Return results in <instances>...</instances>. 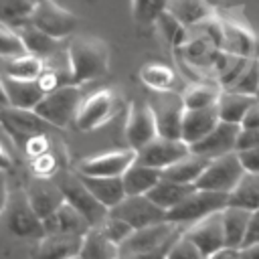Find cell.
Instances as JSON below:
<instances>
[{
    "instance_id": "56",
    "label": "cell",
    "mask_w": 259,
    "mask_h": 259,
    "mask_svg": "<svg viewBox=\"0 0 259 259\" xmlns=\"http://www.w3.org/2000/svg\"><path fill=\"white\" fill-rule=\"evenodd\" d=\"M202 2H206V4H208V6H212L214 10H217V8H221V6L225 4V0H202Z\"/></svg>"
},
{
    "instance_id": "21",
    "label": "cell",
    "mask_w": 259,
    "mask_h": 259,
    "mask_svg": "<svg viewBox=\"0 0 259 259\" xmlns=\"http://www.w3.org/2000/svg\"><path fill=\"white\" fill-rule=\"evenodd\" d=\"M219 111L214 107H204V109H184L182 115V132L180 140L186 142L188 146L200 142L204 136H208L217 123H219Z\"/></svg>"
},
{
    "instance_id": "13",
    "label": "cell",
    "mask_w": 259,
    "mask_h": 259,
    "mask_svg": "<svg viewBox=\"0 0 259 259\" xmlns=\"http://www.w3.org/2000/svg\"><path fill=\"white\" fill-rule=\"evenodd\" d=\"M221 24H223V47L221 51H225L227 55L233 57H243V59H255L257 53V36L255 32L249 28V24L233 14L227 16H219Z\"/></svg>"
},
{
    "instance_id": "22",
    "label": "cell",
    "mask_w": 259,
    "mask_h": 259,
    "mask_svg": "<svg viewBox=\"0 0 259 259\" xmlns=\"http://www.w3.org/2000/svg\"><path fill=\"white\" fill-rule=\"evenodd\" d=\"M45 227V235H79L83 237L89 229H93L85 217L75 210L69 202H63L51 217H47L42 221Z\"/></svg>"
},
{
    "instance_id": "33",
    "label": "cell",
    "mask_w": 259,
    "mask_h": 259,
    "mask_svg": "<svg viewBox=\"0 0 259 259\" xmlns=\"http://www.w3.org/2000/svg\"><path fill=\"white\" fill-rule=\"evenodd\" d=\"M119 257V247L111 243L103 233L93 227L83 235L81 243V253L79 259H117Z\"/></svg>"
},
{
    "instance_id": "36",
    "label": "cell",
    "mask_w": 259,
    "mask_h": 259,
    "mask_svg": "<svg viewBox=\"0 0 259 259\" xmlns=\"http://www.w3.org/2000/svg\"><path fill=\"white\" fill-rule=\"evenodd\" d=\"M140 79L150 91L164 93V91H174L176 73L164 63H148L140 69Z\"/></svg>"
},
{
    "instance_id": "25",
    "label": "cell",
    "mask_w": 259,
    "mask_h": 259,
    "mask_svg": "<svg viewBox=\"0 0 259 259\" xmlns=\"http://www.w3.org/2000/svg\"><path fill=\"white\" fill-rule=\"evenodd\" d=\"M8 105L18 109H34L40 99L47 95L38 81H20V79H8L4 77Z\"/></svg>"
},
{
    "instance_id": "32",
    "label": "cell",
    "mask_w": 259,
    "mask_h": 259,
    "mask_svg": "<svg viewBox=\"0 0 259 259\" xmlns=\"http://www.w3.org/2000/svg\"><path fill=\"white\" fill-rule=\"evenodd\" d=\"M6 63L2 65V75L8 79H20V81H36L38 75L45 69V61L40 57H34L30 53L4 59Z\"/></svg>"
},
{
    "instance_id": "20",
    "label": "cell",
    "mask_w": 259,
    "mask_h": 259,
    "mask_svg": "<svg viewBox=\"0 0 259 259\" xmlns=\"http://www.w3.org/2000/svg\"><path fill=\"white\" fill-rule=\"evenodd\" d=\"M81 243L83 237L79 235H45L30 259H79Z\"/></svg>"
},
{
    "instance_id": "41",
    "label": "cell",
    "mask_w": 259,
    "mask_h": 259,
    "mask_svg": "<svg viewBox=\"0 0 259 259\" xmlns=\"http://www.w3.org/2000/svg\"><path fill=\"white\" fill-rule=\"evenodd\" d=\"M24 42L16 28L0 22V59H12L18 55H24Z\"/></svg>"
},
{
    "instance_id": "1",
    "label": "cell",
    "mask_w": 259,
    "mask_h": 259,
    "mask_svg": "<svg viewBox=\"0 0 259 259\" xmlns=\"http://www.w3.org/2000/svg\"><path fill=\"white\" fill-rule=\"evenodd\" d=\"M67 85L81 87L109 71V47L95 36H75L67 47Z\"/></svg>"
},
{
    "instance_id": "23",
    "label": "cell",
    "mask_w": 259,
    "mask_h": 259,
    "mask_svg": "<svg viewBox=\"0 0 259 259\" xmlns=\"http://www.w3.org/2000/svg\"><path fill=\"white\" fill-rule=\"evenodd\" d=\"M89 192L109 210L125 198L121 176H81Z\"/></svg>"
},
{
    "instance_id": "44",
    "label": "cell",
    "mask_w": 259,
    "mask_h": 259,
    "mask_svg": "<svg viewBox=\"0 0 259 259\" xmlns=\"http://www.w3.org/2000/svg\"><path fill=\"white\" fill-rule=\"evenodd\" d=\"M30 170H32L34 178H55L59 172V162L51 152H47V154L30 160Z\"/></svg>"
},
{
    "instance_id": "11",
    "label": "cell",
    "mask_w": 259,
    "mask_h": 259,
    "mask_svg": "<svg viewBox=\"0 0 259 259\" xmlns=\"http://www.w3.org/2000/svg\"><path fill=\"white\" fill-rule=\"evenodd\" d=\"M6 229L18 239H42L45 227L38 214L30 208L26 194L20 192L8 198L6 204Z\"/></svg>"
},
{
    "instance_id": "40",
    "label": "cell",
    "mask_w": 259,
    "mask_h": 259,
    "mask_svg": "<svg viewBox=\"0 0 259 259\" xmlns=\"http://www.w3.org/2000/svg\"><path fill=\"white\" fill-rule=\"evenodd\" d=\"M168 0H132V14L138 24H154L166 10Z\"/></svg>"
},
{
    "instance_id": "55",
    "label": "cell",
    "mask_w": 259,
    "mask_h": 259,
    "mask_svg": "<svg viewBox=\"0 0 259 259\" xmlns=\"http://www.w3.org/2000/svg\"><path fill=\"white\" fill-rule=\"evenodd\" d=\"M8 105V95H6V85H4V77L0 75V107Z\"/></svg>"
},
{
    "instance_id": "30",
    "label": "cell",
    "mask_w": 259,
    "mask_h": 259,
    "mask_svg": "<svg viewBox=\"0 0 259 259\" xmlns=\"http://www.w3.org/2000/svg\"><path fill=\"white\" fill-rule=\"evenodd\" d=\"M255 103V97H247L241 93H235L231 89H223L221 97L217 101V111H219V119L225 123H237L241 125L245 113L249 111V107Z\"/></svg>"
},
{
    "instance_id": "31",
    "label": "cell",
    "mask_w": 259,
    "mask_h": 259,
    "mask_svg": "<svg viewBox=\"0 0 259 259\" xmlns=\"http://www.w3.org/2000/svg\"><path fill=\"white\" fill-rule=\"evenodd\" d=\"M221 85L210 83V81H194L190 83L182 93V105L184 109H204V107H214L219 97H221Z\"/></svg>"
},
{
    "instance_id": "26",
    "label": "cell",
    "mask_w": 259,
    "mask_h": 259,
    "mask_svg": "<svg viewBox=\"0 0 259 259\" xmlns=\"http://www.w3.org/2000/svg\"><path fill=\"white\" fill-rule=\"evenodd\" d=\"M210 160L202 158V156H196V154H188L184 158H180L178 162L170 164L168 168H164L160 174L162 178L166 180H172V182H180V184H192L200 178V174L204 172V168L208 166Z\"/></svg>"
},
{
    "instance_id": "50",
    "label": "cell",
    "mask_w": 259,
    "mask_h": 259,
    "mask_svg": "<svg viewBox=\"0 0 259 259\" xmlns=\"http://www.w3.org/2000/svg\"><path fill=\"white\" fill-rule=\"evenodd\" d=\"M172 247V243L170 245H166V247H162V249H158V251H154V253H144V255H132V257H117V259H166V255H168V249Z\"/></svg>"
},
{
    "instance_id": "12",
    "label": "cell",
    "mask_w": 259,
    "mask_h": 259,
    "mask_svg": "<svg viewBox=\"0 0 259 259\" xmlns=\"http://www.w3.org/2000/svg\"><path fill=\"white\" fill-rule=\"evenodd\" d=\"M0 125L6 130L12 142L18 144L20 148L24 146L28 138L36 134H47L49 127H53L40 115H36L34 109H18L10 105L0 107Z\"/></svg>"
},
{
    "instance_id": "34",
    "label": "cell",
    "mask_w": 259,
    "mask_h": 259,
    "mask_svg": "<svg viewBox=\"0 0 259 259\" xmlns=\"http://www.w3.org/2000/svg\"><path fill=\"white\" fill-rule=\"evenodd\" d=\"M229 204L251 210V212L257 210L259 208V174L245 172L241 182L229 194Z\"/></svg>"
},
{
    "instance_id": "51",
    "label": "cell",
    "mask_w": 259,
    "mask_h": 259,
    "mask_svg": "<svg viewBox=\"0 0 259 259\" xmlns=\"http://www.w3.org/2000/svg\"><path fill=\"white\" fill-rule=\"evenodd\" d=\"M239 257V249H231V247H223L219 251H214L212 255H208L206 259H237Z\"/></svg>"
},
{
    "instance_id": "35",
    "label": "cell",
    "mask_w": 259,
    "mask_h": 259,
    "mask_svg": "<svg viewBox=\"0 0 259 259\" xmlns=\"http://www.w3.org/2000/svg\"><path fill=\"white\" fill-rule=\"evenodd\" d=\"M16 30H18L22 42H24L26 53H30V55H34V57H40L42 61H45V57L53 55V53L59 49V40H57V38L49 36L47 32L38 30V28L32 26V24H24V26H20V28H16Z\"/></svg>"
},
{
    "instance_id": "54",
    "label": "cell",
    "mask_w": 259,
    "mask_h": 259,
    "mask_svg": "<svg viewBox=\"0 0 259 259\" xmlns=\"http://www.w3.org/2000/svg\"><path fill=\"white\" fill-rule=\"evenodd\" d=\"M239 253H241L243 259H259V243L257 245L243 247V249H239Z\"/></svg>"
},
{
    "instance_id": "29",
    "label": "cell",
    "mask_w": 259,
    "mask_h": 259,
    "mask_svg": "<svg viewBox=\"0 0 259 259\" xmlns=\"http://www.w3.org/2000/svg\"><path fill=\"white\" fill-rule=\"evenodd\" d=\"M251 210L239 208V206H227L223 210V233H225V247L231 249H241L243 239L247 233Z\"/></svg>"
},
{
    "instance_id": "39",
    "label": "cell",
    "mask_w": 259,
    "mask_h": 259,
    "mask_svg": "<svg viewBox=\"0 0 259 259\" xmlns=\"http://www.w3.org/2000/svg\"><path fill=\"white\" fill-rule=\"evenodd\" d=\"M229 89L235 93L247 95V97H255L259 89V59H251L247 67L243 69V73L239 75V79Z\"/></svg>"
},
{
    "instance_id": "59",
    "label": "cell",
    "mask_w": 259,
    "mask_h": 259,
    "mask_svg": "<svg viewBox=\"0 0 259 259\" xmlns=\"http://www.w3.org/2000/svg\"><path fill=\"white\" fill-rule=\"evenodd\" d=\"M237 259H243V257H241V253H239V257H237Z\"/></svg>"
},
{
    "instance_id": "24",
    "label": "cell",
    "mask_w": 259,
    "mask_h": 259,
    "mask_svg": "<svg viewBox=\"0 0 259 259\" xmlns=\"http://www.w3.org/2000/svg\"><path fill=\"white\" fill-rule=\"evenodd\" d=\"M166 10L180 22L184 24L188 30L202 24L204 20H208L210 16H214V8L208 6L202 0H168Z\"/></svg>"
},
{
    "instance_id": "49",
    "label": "cell",
    "mask_w": 259,
    "mask_h": 259,
    "mask_svg": "<svg viewBox=\"0 0 259 259\" xmlns=\"http://www.w3.org/2000/svg\"><path fill=\"white\" fill-rule=\"evenodd\" d=\"M241 130H259V101L257 99L245 113V117L241 121Z\"/></svg>"
},
{
    "instance_id": "38",
    "label": "cell",
    "mask_w": 259,
    "mask_h": 259,
    "mask_svg": "<svg viewBox=\"0 0 259 259\" xmlns=\"http://www.w3.org/2000/svg\"><path fill=\"white\" fill-rule=\"evenodd\" d=\"M156 26H158V30H160V34H162V38L170 45V47H182L184 42H186V38H188V34H190V30L184 26V24H180L168 10H164L158 18H156V22H154Z\"/></svg>"
},
{
    "instance_id": "17",
    "label": "cell",
    "mask_w": 259,
    "mask_h": 259,
    "mask_svg": "<svg viewBox=\"0 0 259 259\" xmlns=\"http://www.w3.org/2000/svg\"><path fill=\"white\" fill-rule=\"evenodd\" d=\"M156 138H158V130H156V119H154V113H152L150 105L148 103H138V101L130 103L127 119H125L127 146L138 152L140 148H144L146 144H150Z\"/></svg>"
},
{
    "instance_id": "10",
    "label": "cell",
    "mask_w": 259,
    "mask_h": 259,
    "mask_svg": "<svg viewBox=\"0 0 259 259\" xmlns=\"http://www.w3.org/2000/svg\"><path fill=\"white\" fill-rule=\"evenodd\" d=\"M138 152L134 148H117L101 154H93L83 158L77 164L79 176H123L125 170L136 164Z\"/></svg>"
},
{
    "instance_id": "37",
    "label": "cell",
    "mask_w": 259,
    "mask_h": 259,
    "mask_svg": "<svg viewBox=\"0 0 259 259\" xmlns=\"http://www.w3.org/2000/svg\"><path fill=\"white\" fill-rule=\"evenodd\" d=\"M32 10H34V4L26 0H0V22L12 28H20L28 24Z\"/></svg>"
},
{
    "instance_id": "19",
    "label": "cell",
    "mask_w": 259,
    "mask_h": 259,
    "mask_svg": "<svg viewBox=\"0 0 259 259\" xmlns=\"http://www.w3.org/2000/svg\"><path fill=\"white\" fill-rule=\"evenodd\" d=\"M24 194H26L30 208L38 214L40 221L51 217L65 202L63 192L53 178H32L30 184L26 186Z\"/></svg>"
},
{
    "instance_id": "5",
    "label": "cell",
    "mask_w": 259,
    "mask_h": 259,
    "mask_svg": "<svg viewBox=\"0 0 259 259\" xmlns=\"http://www.w3.org/2000/svg\"><path fill=\"white\" fill-rule=\"evenodd\" d=\"M121 109V99L113 89H97L83 97L75 117V127L81 132H93L111 121Z\"/></svg>"
},
{
    "instance_id": "43",
    "label": "cell",
    "mask_w": 259,
    "mask_h": 259,
    "mask_svg": "<svg viewBox=\"0 0 259 259\" xmlns=\"http://www.w3.org/2000/svg\"><path fill=\"white\" fill-rule=\"evenodd\" d=\"M166 259H204V255H202L200 249L182 233V235L172 243V247L168 249Z\"/></svg>"
},
{
    "instance_id": "9",
    "label": "cell",
    "mask_w": 259,
    "mask_h": 259,
    "mask_svg": "<svg viewBox=\"0 0 259 259\" xmlns=\"http://www.w3.org/2000/svg\"><path fill=\"white\" fill-rule=\"evenodd\" d=\"M28 24H32L38 30L47 32L49 36L61 40V38L71 36L77 30L79 18L71 10H67L61 4H57L55 0H42V2H38L34 6Z\"/></svg>"
},
{
    "instance_id": "53",
    "label": "cell",
    "mask_w": 259,
    "mask_h": 259,
    "mask_svg": "<svg viewBox=\"0 0 259 259\" xmlns=\"http://www.w3.org/2000/svg\"><path fill=\"white\" fill-rule=\"evenodd\" d=\"M10 168H12V158H10L8 150L0 142V172H8Z\"/></svg>"
},
{
    "instance_id": "28",
    "label": "cell",
    "mask_w": 259,
    "mask_h": 259,
    "mask_svg": "<svg viewBox=\"0 0 259 259\" xmlns=\"http://www.w3.org/2000/svg\"><path fill=\"white\" fill-rule=\"evenodd\" d=\"M160 178H162L160 170L142 166V164H138V162L132 164V166L125 170V174L121 176L125 196H142V194H148V192L160 182Z\"/></svg>"
},
{
    "instance_id": "15",
    "label": "cell",
    "mask_w": 259,
    "mask_h": 259,
    "mask_svg": "<svg viewBox=\"0 0 259 259\" xmlns=\"http://www.w3.org/2000/svg\"><path fill=\"white\" fill-rule=\"evenodd\" d=\"M190 154V146L182 140H168V138H156L150 144H146L144 148L138 150V158L136 162L148 168H156V170H164L170 164L178 162L180 158Z\"/></svg>"
},
{
    "instance_id": "3",
    "label": "cell",
    "mask_w": 259,
    "mask_h": 259,
    "mask_svg": "<svg viewBox=\"0 0 259 259\" xmlns=\"http://www.w3.org/2000/svg\"><path fill=\"white\" fill-rule=\"evenodd\" d=\"M229 206V194L225 192H212V190H200L194 188V192L184 198L178 206L166 212V219L180 227H190L208 214L221 212Z\"/></svg>"
},
{
    "instance_id": "45",
    "label": "cell",
    "mask_w": 259,
    "mask_h": 259,
    "mask_svg": "<svg viewBox=\"0 0 259 259\" xmlns=\"http://www.w3.org/2000/svg\"><path fill=\"white\" fill-rule=\"evenodd\" d=\"M22 150H24V154H26L30 160H32V158H38V156H42V154H47V152H51V138H49V134H36V136H32V138H28V140L24 142Z\"/></svg>"
},
{
    "instance_id": "7",
    "label": "cell",
    "mask_w": 259,
    "mask_h": 259,
    "mask_svg": "<svg viewBox=\"0 0 259 259\" xmlns=\"http://www.w3.org/2000/svg\"><path fill=\"white\" fill-rule=\"evenodd\" d=\"M243 174H245V168L239 160V154L231 152V154L210 160L204 172L200 174V178L194 182V188L231 194L235 186L241 182Z\"/></svg>"
},
{
    "instance_id": "6",
    "label": "cell",
    "mask_w": 259,
    "mask_h": 259,
    "mask_svg": "<svg viewBox=\"0 0 259 259\" xmlns=\"http://www.w3.org/2000/svg\"><path fill=\"white\" fill-rule=\"evenodd\" d=\"M186 227L174 225L170 221L150 225L144 229H134V233L119 245V257H132V255H144V253H154L170 243H174Z\"/></svg>"
},
{
    "instance_id": "27",
    "label": "cell",
    "mask_w": 259,
    "mask_h": 259,
    "mask_svg": "<svg viewBox=\"0 0 259 259\" xmlns=\"http://www.w3.org/2000/svg\"><path fill=\"white\" fill-rule=\"evenodd\" d=\"M194 192L192 184H180V182H172L166 178H160V182L146 194L156 206H160L162 210H172L174 206H178L184 198H188Z\"/></svg>"
},
{
    "instance_id": "16",
    "label": "cell",
    "mask_w": 259,
    "mask_h": 259,
    "mask_svg": "<svg viewBox=\"0 0 259 259\" xmlns=\"http://www.w3.org/2000/svg\"><path fill=\"white\" fill-rule=\"evenodd\" d=\"M239 134H241V125L219 121L217 127L208 136H204L200 142H196V144L190 146V152L196 154V156H202L206 160L221 158L225 154L237 152Z\"/></svg>"
},
{
    "instance_id": "52",
    "label": "cell",
    "mask_w": 259,
    "mask_h": 259,
    "mask_svg": "<svg viewBox=\"0 0 259 259\" xmlns=\"http://www.w3.org/2000/svg\"><path fill=\"white\" fill-rule=\"evenodd\" d=\"M8 186H6V178H4V172H0V214L6 210V204H8Z\"/></svg>"
},
{
    "instance_id": "57",
    "label": "cell",
    "mask_w": 259,
    "mask_h": 259,
    "mask_svg": "<svg viewBox=\"0 0 259 259\" xmlns=\"http://www.w3.org/2000/svg\"><path fill=\"white\" fill-rule=\"evenodd\" d=\"M26 2H30V4H34V6H36V4H38V2H42V0H26Z\"/></svg>"
},
{
    "instance_id": "47",
    "label": "cell",
    "mask_w": 259,
    "mask_h": 259,
    "mask_svg": "<svg viewBox=\"0 0 259 259\" xmlns=\"http://www.w3.org/2000/svg\"><path fill=\"white\" fill-rule=\"evenodd\" d=\"M257 243H259V208L253 210L251 217H249V225H247V233H245V239H243V247L257 245Z\"/></svg>"
},
{
    "instance_id": "58",
    "label": "cell",
    "mask_w": 259,
    "mask_h": 259,
    "mask_svg": "<svg viewBox=\"0 0 259 259\" xmlns=\"http://www.w3.org/2000/svg\"><path fill=\"white\" fill-rule=\"evenodd\" d=\"M255 99H257V101H259V89H257V95H255Z\"/></svg>"
},
{
    "instance_id": "46",
    "label": "cell",
    "mask_w": 259,
    "mask_h": 259,
    "mask_svg": "<svg viewBox=\"0 0 259 259\" xmlns=\"http://www.w3.org/2000/svg\"><path fill=\"white\" fill-rule=\"evenodd\" d=\"M237 154H239V160H241L245 172L259 174V146L257 148H249V150H241Z\"/></svg>"
},
{
    "instance_id": "48",
    "label": "cell",
    "mask_w": 259,
    "mask_h": 259,
    "mask_svg": "<svg viewBox=\"0 0 259 259\" xmlns=\"http://www.w3.org/2000/svg\"><path fill=\"white\" fill-rule=\"evenodd\" d=\"M257 146H259V130H241L237 140V152L257 148Z\"/></svg>"
},
{
    "instance_id": "42",
    "label": "cell",
    "mask_w": 259,
    "mask_h": 259,
    "mask_svg": "<svg viewBox=\"0 0 259 259\" xmlns=\"http://www.w3.org/2000/svg\"><path fill=\"white\" fill-rule=\"evenodd\" d=\"M101 233H103V237H107L111 243H115L117 247L134 233V229L125 223V221H121V219H117V217H113V214H107L105 219H103V223L97 227Z\"/></svg>"
},
{
    "instance_id": "8",
    "label": "cell",
    "mask_w": 259,
    "mask_h": 259,
    "mask_svg": "<svg viewBox=\"0 0 259 259\" xmlns=\"http://www.w3.org/2000/svg\"><path fill=\"white\" fill-rule=\"evenodd\" d=\"M154 113L156 119V130L160 138L168 140H180L182 132V115H184V105L182 97L174 91H164V93H154L146 101Z\"/></svg>"
},
{
    "instance_id": "4",
    "label": "cell",
    "mask_w": 259,
    "mask_h": 259,
    "mask_svg": "<svg viewBox=\"0 0 259 259\" xmlns=\"http://www.w3.org/2000/svg\"><path fill=\"white\" fill-rule=\"evenodd\" d=\"M53 180L61 188L65 202H69L75 210H79L91 227H99L103 223V219L109 214V210L89 192V188L85 186V182L81 180L79 174L59 172Z\"/></svg>"
},
{
    "instance_id": "14",
    "label": "cell",
    "mask_w": 259,
    "mask_h": 259,
    "mask_svg": "<svg viewBox=\"0 0 259 259\" xmlns=\"http://www.w3.org/2000/svg\"><path fill=\"white\" fill-rule=\"evenodd\" d=\"M109 214L125 221L132 229H144V227L168 221L166 219V210L156 206L146 194H142V196H125L117 206L109 208Z\"/></svg>"
},
{
    "instance_id": "2",
    "label": "cell",
    "mask_w": 259,
    "mask_h": 259,
    "mask_svg": "<svg viewBox=\"0 0 259 259\" xmlns=\"http://www.w3.org/2000/svg\"><path fill=\"white\" fill-rule=\"evenodd\" d=\"M83 93L77 85H61L53 91H49L40 103L34 107V113L40 115L49 125L65 130L67 125L75 123L77 111L81 107Z\"/></svg>"
},
{
    "instance_id": "18",
    "label": "cell",
    "mask_w": 259,
    "mask_h": 259,
    "mask_svg": "<svg viewBox=\"0 0 259 259\" xmlns=\"http://www.w3.org/2000/svg\"><path fill=\"white\" fill-rule=\"evenodd\" d=\"M184 235L200 249L204 259L214 251L225 247V233H223V210L208 214L206 219L190 225L184 229Z\"/></svg>"
}]
</instances>
